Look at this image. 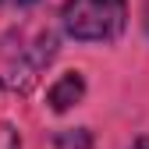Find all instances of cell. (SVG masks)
Wrapping results in <instances>:
<instances>
[{"label":"cell","instance_id":"1","mask_svg":"<svg viewBox=\"0 0 149 149\" xmlns=\"http://www.w3.org/2000/svg\"><path fill=\"white\" fill-rule=\"evenodd\" d=\"M57 57V32L46 22L14 25L0 39V85L7 92H32Z\"/></svg>","mask_w":149,"mask_h":149},{"label":"cell","instance_id":"2","mask_svg":"<svg viewBox=\"0 0 149 149\" xmlns=\"http://www.w3.org/2000/svg\"><path fill=\"white\" fill-rule=\"evenodd\" d=\"M61 29L74 43H114L128 29V0H64Z\"/></svg>","mask_w":149,"mask_h":149},{"label":"cell","instance_id":"3","mask_svg":"<svg viewBox=\"0 0 149 149\" xmlns=\"http://www.w3.org/2000/svg\"><path fill=\"white\" fill-rule=\"evenodd\" d=\"M82 100H85V78H82V71H64L61 78L46 89V103H50L53 114H64V110L78 107Z\"/></svg>","mask_w":149,"mask_h":149},{"label":"cell","instance_id":"4","mask_svg":"<svg viewBox=\"0 0 149 149\" xmlns=\"http://www.w3.org/2000/svg\"><path fill=\"white\" fill-rule=\"evenodd\" d=\"M53 146L57 149H92V135L85 128H68V132L53 135Z\"/></svg>","mask_w":149,"mask_h":149},{"label":"cell","instance_id":"5","mask_svg":"<svg viewBox=\"0 0 149 149\" xmlns=\"http://www.w3.org/2000/svg\"><path fill=\"white\" fill-rule=\"evenodd\" d=\"M0 149H22L18 132H14V128H7V124H0Z\"/></svg>","mask_w":149,"mask_h":149},{"label":"cell","instance_id":"6","mask_svg":"<svg viewBox=\"0 0 149 149\" xmlns=\"http://www.w3.org/2000/svg\"><path fill=\"white\" fill-rule=\"evenodd\" d=\"M0 4H7V7H32V4H39V0H0Z\"/></svg>","mask_w":149,"mask_h":149},{"label":"cell","instance_id":"7","mask_svg":"<svg viewBox=\"0 0 149 149\" xmlns=\"http://www.w3.org/2000/svg\"><path fill=\"white\" fill-rule=\"evenodd\" d=\"M132 149H149V135H146V139H135V142H132Z\"/></svg>","mask_w":149,"mask_h":149}]
</instances>
